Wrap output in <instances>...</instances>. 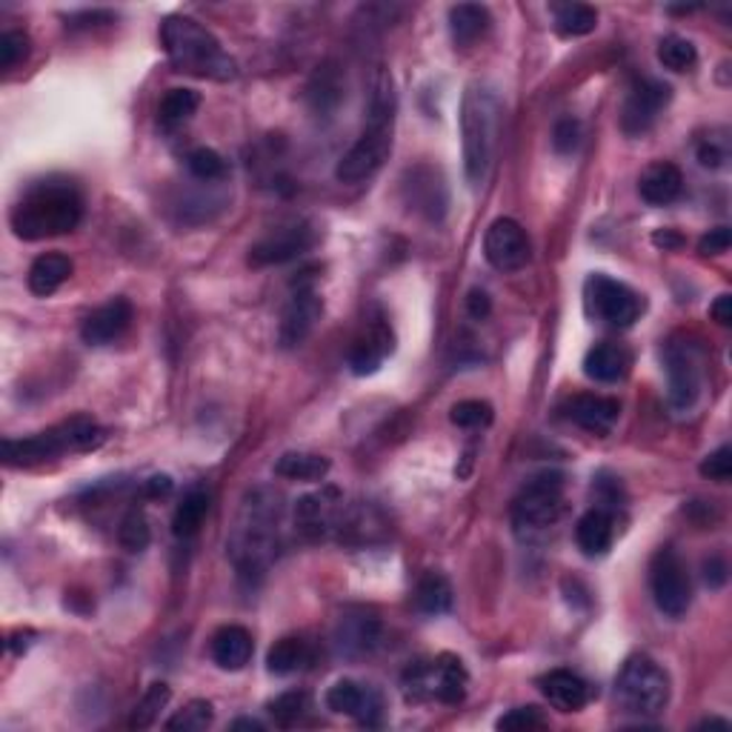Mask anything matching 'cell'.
<instances>
[{
    "label": "cell",
    "instance_id": "cell-3",
    "mask_svg": "<svg viewBox=\"0 0 732 732\" xmlns=\"http://www.w3.org/2000/svg\"><path fill=\"white\" fill-rule=\"evenodd\" d=\"M395 89L386 69H381L375 78V87L370 94V115L363 126L361 138L349 146V153L338 160L335 178L341 183H363L370 181L378 169L384 167L392 153V129H395Z\"/></svg>",
    "mask_w": 732,
    "mask_h": 732
},
{
    "label": "cell",
    "instance_id": "cell-40",
    "mask_svg": "<svg viewBox=\"0 0 732 732\" xmlns=\"http://www.w3.org/2000/svg\"><path fill=\"white\" fill-rule=\"evenodd\" d=\"M658 60L669 72H687L698 64V49L682 35H667L658 44Z\"/></svg>",
    "mask_w": 732,
    "mask_h": 732
},
{
    "label": "cell",
    "instance_id": "cell-34",
    "mask_svg": "<svg viewBox=\"0 0 732 732\" xmlns=\"http://www.w3.org/2000/svg\"><path fill=\"white\" fill-rule=\"evenodd\" d=\"M198 106H201V94L195 89H169L164 94V101L158 103V124L160 129H178L189 121V117L195 115Z\"/></svg>",
    "mask_w": 732,
    "mask_h": 732
},
{
    "label": "cell",
    "instance_id": "cell-45",
    "mask_svg": "<svg viewBox=\"0 0 732 732\" xmlns=\"http://www.w3.org/2000/svg\"><path fill=\"white\" fill-rule=\"evenodd\" d=\"M32 41L23 32H3L0 35V69H15L21 60L30 58Z\"/></svg>",
    "mask_w": 732,
    "mask_h": 732
},
{
    "label": "cell",
    "instance_id": "cell-4",
    "mask_svg": "<svg viewBox=\"0 0 732 732\" xmlns=\"http://www.w3.org/2000/svg\"><path fill=\"white\" fill-rule=\"evenodd\" d=\"M160 44H164V52H167L169 64L174 66V72L218 80V83L235 80V75H238V64L233 60V55L195 18L169 15L167 21L160 23Z\"/></svg>",
    "mask_w": 732,
    "mask_h": 732
},
{
    "label": "cell",
    "instance_id": "cell-2",
    "mask_svg": "<svg viewBox=\"0 0 732 732\" xmlns=\"http://www.w3.org/2000/svg\"><path fill=\"white\" fill-rule=\"evenodd\" d=\"M83 218V198L72 181L32 183L21 201L12 206V229L21 240H44L72 233Z\"/></svg>",
    "mask_w": 732,
    "mask_h": 732
},
{
    "label": "cell",
    "instance_id": "cell-36",
    "mask_svg": "<svg viewBox=\"0 0 732 732\" xmlns=\"http://www.w3.org/2000/svg\"><path fill=\"white\" fill-rule=\"evenodd\" d=\"M552 15H555V30L564 37H584L598 26V12L587 3H555Z\"/></svg>",
    "mask_w": 732,
    "mask_h": 732
},
{
    "label": "cell",
    "instance_id": "cell-6",
    "mask_svg": "<svg viewBox=\"0 0 732 732\" xmlns=\"http://www.w3.org/2000/svg\"><path fill=\"white\" fill-rule=\"evenodd\" d=\"M103 441H106V432L92 418L75 415L69 421L46 429V432H37L32 438H21V441L7 438L3 441V461L9 466H35L44 464V461H55L66 452L98 450Z\"/></svg>",
    "mask_w": 732,
    "mask_h": 732
},
{
    "label": "cell",
    "instance_id": "cell-57",
    "mask_svg": "<svg viewBox=\"0 0 732 732\" xmlns=\"http://www.w3.org/2000/svg\"><path fill=\"white\" fill-rule=\"evenodd\" d=\"M701 727H724V730H727L730 724H727L724 718H707V721H701Z\"/></svg>",
    "mask_w": 732,
    "mask_h": 732
},
{
    "label": "cell",
    "instance_id": "cell-9",
    "mask_svg": "<svg viewBox=\"0 0 732 732\" xmlns=\"http://www.w3.org/2000/svg\"><path fill=\"white\" fill-rule=\"evenodd\" d=\"M470 687V673L458 655L443 653L436 661H418L404 673V692L409 701L436 698L441 703H461Z\"/></svg>",
    "mask_w": 732,
    "mask_h": 732
},
{
    "label": "cell",
    "instance_id": "cell-49",
    "mask_svg": "<svg viewBox=\"0 0 732 732\" xmlns=\"http://www.w3.org/2000/svg\"><path fill=\"white\" fill-rule=\"evenodd\" d=\"M730 244H732L730 226H716V229H710V233L698 240V252L707 255V258H710V255H724L727 249H730Z\"/></svg>",
    "mask_w": 732,
    "mask_h": 732
},
{
    "label": "cell",
    "instance_id": "cell-19",
    "mask_svg": "<svg viewBox=\"0 0 732 732\" xmlns=\"http://www.w3.org/2000/svg\"><path fill=\"white\" fill-rule=\"evenodd\" d=\"M381 641V621L367 609H347L335 623L333 644L341 658H363Z\"/></svg>",
    "mask_w": 732,
    "mask_h": 732
},
{
    "label": "cell",
    "instance_id": "cell-29",
    "mask_svg": "<svg viewBox=\"0 0 732 732\" xmlns=\"http://www.w3.org/2000/svg\"><path fill=\"white\" fill-rule=\"evenodd\" d=\"M72 278V261L66 255L49 252L35 258V263L30 267V292L37 297H49L64 286L66 281Z\"/></svg>",
    "mask_w": 732,
    "mask_h": 732
},
{
    "label": "cell",
    "instance_id": "cell-53",
    "mask_svg": "<svg viewBox=\"0 0 732 732\" xmlns=\"http://www.w3.org/2000/svg\"><path fill=\"white\" fill-rule=\"evenodd\" d=\"M710 318L716 320L718 327H730L732 324V295H718L710 306Z\"/></svg>",
    "mask_w": 732,
    "mask_h": 732
},
{
    "label": "cell",
    "instance_id": "cell-13",
    "mask_svg": "<svg viewBox=\"0 0 732 732\" xmlns=\"http://www.w3.org/2000/svg\"><path fill=\"white\" fill-rule=\"evenodd\" d=\"M530 238L523 226L513 218H498L489 224L484 238V258L498 272H518L530 263Z\"/></svg>",
    "mask_w": 732,
    "mask_h": 732
},
{
    "label": "cell",
    "instance_id": "cell-35",
    "mask_svg": "<svg viewBox=\"0 0 732 732\" xmlns=\"http://www.w3.org/2000/svg\"><path fill=\"white\" fill-rule=\"evenodd\" d=\"M415 607L424 616H443L452 609V584L441 573H427L415 587Z\"/></svg>",
    "mask_w": 732,
    "mask_h": 732
},
{
    "label": "cell",
    "instance_id": "cell-39",
    "mask_svg": "<svg viewBox=\"0 0 732 732\" xmlns=\"http://www.w3.org/2000/svg\"><path fill=\"white\" fill-rule=\"evenodd\" d=\"M187 169L189 174L201 183L226 181V174H229V164H226L215 149H210V146L192 149V153L187 155Z\"/></svg>",
    "mask_w": 732,
    "mask_h": 732
},
{
    "label": "cell",
    "instance_id": "cell-42",
    "mask_svg": "<svg viewBox=\"0 0 732 732\" xmlns=\"http://www.w3.org/2000/svg\"><path fill=\"white\" fill-rule=\"evenodd\" d=\"M117 541L121 547L129 552H144L153 541V532H149V521L140 509H129L126 518L121 521V530H117Z\"/></svg>",
    "mask_w": 732,
    "mask_h": 732
},
{
    "label": "cell",
    "instance_id": "cell-50",
    "mask_svg": "<svg viewBox=\"0 0 732 732\" xmlns=\"http://www.w3.org/2000/svg\"><path fill=\"white\" fill-rule=\"evenodd\" d=\"M698 160H701L703 169H721L727 164V149L724 146H718L716 140H703L698 146Z\"/></svg>",
    "mask_w": 732,
    "mask_h": 732
},
{
    "label": "cell",
    "instance_id": "cell-37",
    "mask_svg": "<svg viewBox=\"0 0 732 732\" xmlns=\"http://www.w3.org/2000/svg\"><path fill=\"white\" fill-rule=\"evenodd\" d=\"M169 698H172V689H169V684H164V682L153 684V687L146 689L144 696H140V701L135 703V710H132V716H129V730H149V727H155V721L160 718V712L167 710Z\"/></svg>",
    "mask_w": 732,
    "mask_h": 732
},
{
    "label": "cell",
    "instance_id": "cell-47",
    "mask_svg": "<svg viewBox=\"0 0 732 732\" xmlns=\"http://www.w3.org/2000/svg\"><path fill=\"white\" fill-rule=\"evenodd\" d=\"M581 144V124L575 117H561L552 129V146L559 155H573Z\"/></svg>",
    "mask_w": 732,
    "mask_h": 732
},
{
    "label": "cell",
    "instance_id": "cell-46",
    "mask_svg": "<svg viewBox=\"0 0 732 732\" xmlns=\"http://www.w3.org/2000/svg\"><path fill=\"white\" fill-rule=\"evenodd\" d=\"M701 475L703 478L716 481V484H727V481L732 478V450L730 447H718L716 452H710V455L703 458L701 461Z\"/></svg>",
    "mask_w": 732,
    "mask_h": 732
},
{
    "label": "cell",
    "instance_id": "cell-48",
    "mask_svg": "<svg viewBox=\"0 0 732 732\" xmlns=\"http://www.w3.org/2000/svg\"><path fill=\"white\" fill-rule=\"evenodd\" d=\"M593 489L595 495H598V500L604 504V509H609V513H616L618 504H623L621 481H618L616 475H609V472H598V475H595Z\"/></svg>",
    "mask_w": 732,
    "mask_h": 732
},
{
    "label": "cell",
    "instance_id": "cell-32",
    "mask_svg": "<svg viewBox=\"0 0 732 732\" xmlns=\"http://www.w3.org/2000/svg\"><path fill=\"white\" fill-rule=\"evenodd\" d=\"M333 470L329 458L315 452H283L275 464V475L286 481H324Z\"/></svg>",
    "mask_w": 732,
    "mask_h": 732
},
{
    "label": "cell",
    "instance_id": "cell-15",
    "mask_svg": "<svg viewBox=\"0 0 732 732\" xmlns=\"http://www.w3.org/2000/svg\"><path fill=\"white\" fill-rule=\"evenodd\" d=\"M315 247V233L306 224L281 226L275 233L263 235L249 247V267H278V263H290L301 258L304 252Z\"/></svg>",
    "mask_w": 732,
    "mask_h": 732
},
{
    "label": "cell",
    "instance_id": "cell-11",
    "mask_svg": "<svg viewBox=\"0 0 732 732\" xmlns=\"http://www.w3.org/2000/svg\"><path fill=\"white\" fill-rule=\"evenodd\" d=\"M664 370H667V398L675 413H689L698 404L703 390L701 352L692 341H673L664 347Z\"/></svg>",
    "mask_w": 732,
    "mask_h": 732
},
{
    "label": "cell",
    "instance_id": "cell-23",
    "mask_svg": "<svg viewBox=\"0 0 732 732\" xmlns=\"http://www.w3.org/2000/svg\"><path fill=\"white\" fill-rule=\"evenodd\" d=\"M564 415L584 432L607 436L621 415V404L616 398H604V395H575L564 404Z\"/></svg>",
    "mask_w": 732,
    "mask_h": 732
},
{
    "label": "cell",
    "instance_id": "cell-41",
    "mask_svg": "<svg viewBox=\"0 0 732 732\" xmlns=\"http://www.w3.org/2000/svg\"><path fill=\"white\" fill-rule=\"evenodd\" d=\"M215 721V710H212L210 701H203V698H195V701H189L183 710L174 712L172 718L167 721V730L174 732H201Z\"/></svg>",
    "mask_w": 732,
    "mask_h": 732
},
{
    "label": "cell",
    "instance_id": "cell-33",
    "mask_svg": "<svg viewBox=\"0 0 732 732\" xmlns=\"http://www.w3.org/2000/svg\"><path fill=\"white\" fill-rule=\"evenodd\" d=\"M309 661V644L304 639H297V635H286V639L275 641L267 653V669L272 675H292L297 669H304Z\"/></svg>",
    "mask_w": 732,
    "mask_h": 732
},
{
    "label": "cell",
    "instance_id": "cell-26",
    "mask_svg": "<svg viewBox=\"0 0 732 732\" xmlns=\"http://www.w3.org/2000/svg\"><path fill=\"white\" fill-rule=\"evenodd\" d=\"M252 635H249V630L238 627V623L221 627V630L212 635L210 644L212 661H215L221 669H226V673H238V669L247 667L249 658H252Z\"/></svg>",
    "mask_w": 732,
    "mask_h": 732
},
{
    "label": "cell",
    "instance_id": "cell-30",
    "mask_svg": "<svg viewBox=\"0 0 732 732\" xmlns=\"http://www.w3.org/2000/svg\"><path fill=\"white\" fill-rule=\"evenodd\" d=\"M210 504L212 495L210 489H203V486H192L183 500L178 504L172 515V536L174 538H195L201 532L203 521H206V515H210Z\"/></svg>",
    "mask_w": 732,
    "mask_h": 732
},
{
    "label": "cell",
    "instance_id": "cell-21",
    "mask_svg": "<svg viewBox=\"0 0 732 732\" xmlns=\"http://www.w3.org/2000/svg\"><path fill=\"white\" fill-rule=\"evenodd\" d=\"M392 349H395V335H392L390 324L384 318L372 320L370 327L363 329L358 335L356 341H352V349H349V370L352 375H372V372L381 370V363L386 361Z\"/></svg>",
    "mask_w": 732,
    "mask_h": 732
},
{
    "label": "cell",
    "instance_id": "cell-54",
    "mask_svg": "<svg viewBox=\"0 0 732 732\" xmlns=\"http://www.w3.org/2000/svg\"><path fill=\"white\" fill-rule=\"evenodd\" d=\"M144 493L149 495V498H167V495L172 493V478H169V475H153V478L144 484Z\"/></svg>",
    "mask_w": 732,
    "mask_h": 732
},
{
    "label": "cell",
    "instance_id": "cell-38",
    "mask_svg": "<svg viewBox=\"0 0 732 732\" xmlns=\"http://www.w3.org/2000/svg\"><path fill=\"white\" fill-rule=\"evenodd\" d=\"M267 710L278 727L290 730V727L301 724L306 712L312 710V698L306 689H290V692H281L275 701H269Z\"/></svg>",
    "mask_w": 732,
    "mask_h": 732
},
{
    "label": "cell",
    "instance_id": "cell-16",
    "mask_svg": "<svg viewBox=\"0 0 732 732\" xmlns=\"http://www.w3.org/2000/svg\"><path fill=\"white\" fill-rule=\"evenodd\" d=\"M320 315H324V301L315 292V286H297L295 295L281 315V327H278V341L283 349H295L315 333Z\"/></svg>",
    "mask_w": 732,
    "mask_h": 732
},
{
    "label": "cell",
    "instance_id": "cell-20",
    "mask_svg": "<svg viewBox=\"0 0 732 732\" xmlns=\"http://www.w3.org/2000/svg\"><path fill=\"white\" fill-rule=\"evenodd\" d=\"M132 318H135V309L126 297H112L103 306H98L94 312H89L83 324H80V338L89 344V347H106V344L117 341L121 335L129 329Z\"/></svg>",
    "mask_w": 732,
    "mask_h": 732
},
{
    "label": "cell",
    "instance_id": "cell-43",
    "mask_svg": "<svg viewBox=\"0 0 732 732\" xmlns=\"http://www.w3.org/2000/svg\"><path fill=\"white\" fill-rule=\"evenodd\" d=\"M495 418L493 406L486 401H458L450 409V421L461 429H484Z\"/></svg>",
    "mask_w": 732,
    "mask_h": 732
},
{
    "label": "cell",
    "instance_id": "cell-12",
    "mask_svg": "<svg viewBox=\"0 0 732 732\" xmlns=\"http://www.w3.org/2000/svg\"><path fill=\"white\" fill-rule=\"evenodd\" d=\"M584 295H587L589 315H595L609 327H632L644 312V301H641L639 292L609 275H589Z\"/></svg>",
    "mask_w": 732,
    "mask_h": 732
},
{
    "label": "cell",
    "instance_id": "cell-25",
    "mask_svg": "<svg viewBox=\"0 0 732 732\" xmlns=\"http://www.w3.org/2000/svg\"><path fill=\"white\" fill-rule=\"evenodd\" d=\"M541 692L547 701L561 712H578L584 710L593 698V687H589L581 675L570 673V669H552L541 678Z\"/></svg>",
    "mask_w": 732,
    "mask_h": 732
},
{
    "label": "cell",
    "instance_id": "cell-18",
    "mask_svg": "<svg viewBox=\"0 0 732 732\" xmlns=\"http://www.w3.org/2000/svg\"><path fill=\"white\" fill-rule=\"evenodd\" d=\"M341 493L335 486H324L320 493L304 495L295 504V527L312 541L327 538L341 523Z\"/></svg>",
    "mask_w": 732,
    "mask_h": 732
},
{
    "label": "cell",
    "instance_id": "cell-31",
    "mask_svg": "<svg viewBox=\"0 0 732 732\" xmlns=\"http://www.w3.org/2000/svg\"><path fill=\"white\" fill-rule=\"evenodd\" d=\"M489 9L481 3H458L450 9V32L455 46H472L489 32Z\"/></svg>",
    "mask_w": 732,
    "mask_h": 732
},
{
    "label": "cell",
    "instance_id": "cell-1",
    "mask_svg": "<svg viewBox=\"0 0 732 732\" xmlns=\"http://www.w3.org/2000/svg\"><path fill=\"white\" fill-rule=\"evenodd\" d=\"M278 523H281V498L272 489H252L247 493L240 513L235 518V530L229 536V559L240 575H263L272 564L278 550Z\"/></svg>",
    "mask_w": 732,
    "mask_h": 732
},
{
    "label": "cell",
    "instance_id": "cell-56",
    "mask_svg": "<svg viewBox=\"0 0 732 732\" xmlns=\"http://www.w3.org/2000/svg\"><path fill=\"white\" fill-rule=\"evenodd\" d=\"M229 730H233V732H240V730L263 732V724H261V721H255V718H235L233 724H229Z\"/></svg>",
    "mask_w": 732,
    "mask_h": 732
},
{
    "label": "cell",
    "instance_id": "cell-44",
    "mask_svg": "<svg viewBox=\"0 0 732 732\" xmlns=\"http://www.w3.org/2000/svg\"><path fill=\"white\" fill-rule=\"evenodd\" d=\"M495 727L504 732H532V730H544L547 718L538 707H515L507 716H500L495 721Z\"/></svg>",
    "mask_w": 732,
    "mask_h": 732
},
{
    "label": "cell",
    "instance_id": "cell-27",
    "mask_svg": "<svg viewBox=\"0 0 732 732\" xmlns=\"http://www.w3.org/2000/svg\"><path fill=\"white\" fill-rule=\"evenodd\" d=\"M684 189V174L675 164L658 160L653 167H646L644 174L639 178V192L650 206H669L678 201Z\"/></svg>",
    "mask_w": 732,
    "mask_h": 732
},
{
    "label": "cell",
    "instance_id": "cell-7",
    "mask_svg": "<svg viewBox=\"0 0 732 732\" xmlns=\"http://www.w3.org/2000/svg\"><path fill=\"white\" fill-rule=\"evenodd\" d=\"M564 472L544 470L521 486L513 504V527L518 538L547 532L564 513Z\"/></svg>",
    "mask_w": 732,
    "mask_h": 732
},
{
    "label": "cell",
    "instance_id": "cell-10",
    "mask_svg": "<svg viewBox=\"0 0 732 732\" xmlns=\"http://www.w3.org/2000/svg\"><path fill=\"white\" fill-rule=\"evenodd\" d=\"M650 589H653V601L661 616L673 618V621L687 616L689 604H692V584H689L687 564L669 547L655 552L650 561Z\"/></svg>",
    "mask_w": 732,
    "mask_h": 732
},
{
    "label": "cell",
    "instance_id": "cell-22",
    "mask_svg": "<svg viewBox=\"0 0 732 732\" xmlns=\"http://www.w3.org/2000/svg\"><path fill=\"white\" fill-rule=\"evenodd\" d=\"M404 195L406 203L415 212L427 215L429 221H441L447 212V187H443L441 174L429 167H415L404 174Z\"/></svg>",
    "mask_w": 732,
    "mask_h": 732
},
{
    "label": "cell",
    "instance_id": "cell-55",
    "mask_svg": "<svg viewBox=\"0 0 732 732\" xmlns=\"http://www.w3.org/2000/svg\"><path fill=\"white\" fill-rule=\"evenodd\" d=\"M653 244L655 247H664V249H678L684 244L682 238L675 233H669V229H664V233H655L653 235Z\"/></svg>",
    "mask_w": 732,
    "mask_h": 732
},
{
    "label": "cell",
    "instance_id": "cell-24",
    "mask_svg": "<svg viewBox=\"0 0 732 732\" xmlns=\"http://www.w3.org/2000/svg\"><path fill=\"white\" fill-rule=\"evenodd\" d=\"M616 541V513L604 507H593L575 523V544L587 559H601Z\"/></svg>",
    "mask_w": 732,
    "mask_h": 732
},
{
    "label": "cell",
    "instance_id": "cell-8",
    "mask_svg": "<svg viewBox=\"0 0 732 732\" xmlns=\"http://www.w3.org/2000/svg\"><path fill=\"white\" fill-rule=\"evenodd\" d=\"M616 696L623 710L635 716H658L669 703V675L650 655H632L623 661L616 682Z\"/></svg>",
    "mask_w": 732,
    "mask_h": 732
},
{
    "label": "cell",
    "instance_id": "cell-17",
    "mask_svg": "<svg viewBox=\"0 0 732 732\" xmlns=\"http://www.w3.org/2000/svg\"><path fill=\"white\" fill-rule=\"evenodd\" d=\"M327 707L338 716L356 718L358 724L363 727L384 724V698H381V692L358 682H349V678L329 687Z\"/></svg>",
    "mask_w": 732,
    "mask_h": 732
},
{
    "label": "cell",
    "instance_id": "cell-52",
    "mask_svg": "<svg viewBox=\"0 0 732 732\" xmlns=\"http://www.w3.org/2000/svg\"><path fill=\"white\" fill-rule=\"evenodd\" d=\"M703 581H707V587H712V589L724 587V584H727V564H724V559H718V555H712L710 561H703Z\"/></svg>",
    "mask_w": 732,
    "mask_h": 732
},
{
    "label": "cell",
    "instance_id": "cell-28",
    "mask_svg": "<svg viewBox=\"0 0 732 732\" xmlns=\"http://www.w3.org/2000/svg\"><path fill=\"white\" fill-rule=\"evenodd\" d=\"M630 349H623L621 344H595L584 356V375L598 381V384H616L630 372Z\"/></svg>",
    "mask_w": 732,
    "mask_h": 732
},
{
    "label": "cell",
    "instance_id": "cell-14",
    "mask_svg": "<svg viewBox=\"0 0 732 732\" xmlns=\"http://www.w3.org/2000/svg\"><path fill=\"white\" fill-rule=\"evenodd\" d=\"M669 98H673V89L667 83H661L655 78H639L630 87L627 101H623L621 129L627 135H644L646 129H653Z\"/></svg>",
    "mask_w": 732,
    "mask_h": 732
},
{
    "label": "cell",
    "instance_id": "cell-51",
    "mask_svg": "<svg viewBox=\"0 0 732 732\" xmlns=\"http://www.w3.org/2000/svg\"><path fill=\"white\" fill-rule=\"evenodd\" d=\"M466 312H470L472 320H486L489 312H493V297L486 295L484 290H470V295H466Z\"/></svg>",
    "mask_w": 732,
    "mask_h": 732
},
{
    "label": "cell",
    "instance_id": "cell-5",
    "mask_svg": "<svg viewBox=\"0 0 732 732\" xmlns=\"http://www.w3.org/2000/svg\"><path fill=\"white\" fill-rule=\"evenodd\" d=\"M500 98L493 89L472 83L461 103V138H464V172L472 187H481L493 169L500 135Z\"/></svg>",
    "mask_w": 732,
    "mask_h": 732
}]
</instances>
